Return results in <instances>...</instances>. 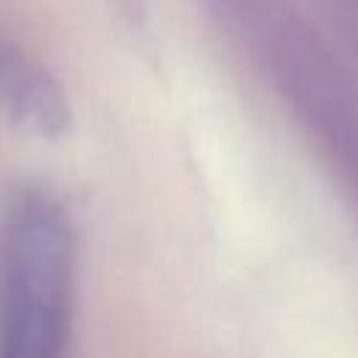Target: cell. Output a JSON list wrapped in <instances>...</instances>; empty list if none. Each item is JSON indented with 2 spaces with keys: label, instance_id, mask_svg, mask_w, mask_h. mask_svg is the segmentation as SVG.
I'll return each instance as SVG.
<instances>
[{
  "label": "cell",
  "instance_id": "cell-2",
  "mask_svg": "<svg viewBox=\"0 0 358 358\" xmlns=\"http://www.w3.org/2000/svg\"><path fill=\"white\" fill-rule=\"evenodd\" d=\"M0 112L39 137H59L67 129L70 109L56 78L22 56L20 50L0 42Z\"/></svg>",
  "mask_w": 358,
  "mask_h": 358
},
{
  "label": "cell",
  "instance_id": "cell-1",
  "mask_svg": "<svg viewBox=\"0 0 358 358\" xmlns=\"http://www.w3.org/2000/svg\"><path fill=\"white\" fill-rule=\"evenodd\" d=\"M76 305V235L45 190L20 193L0 224V358H64Z\"/></svg>",
  "mask_w": 358,
  "mask_h": 358
}]
</instances>
